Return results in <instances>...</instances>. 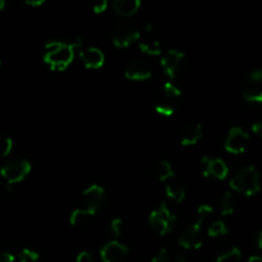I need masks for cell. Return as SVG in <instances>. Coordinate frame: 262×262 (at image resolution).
<instances>
[{"label":"cell","instance_id":"obj_28","mask_svg":"<svg viewBox=\"0 0 262 262\" xmlns=\"http://www.w3.org/2000/svg\"><path fill=\"white\" fill-rule=\"evenodd\" d=\"M110 229H112V233L115 237H119L123 232V220L120 217H114L110 222Z\"/></svg>","mask_w":262,"mask_h":262},{"label":"cell","instance_id":"obj_11","mask_svg":"<svg viewBox=\"0 0 262 262\" xmlns=\"http://www.w3.org/2000/svg\"><path fill=\"white\" fill-rule=\"evenodd\" d=\"M201 168L202 176L204 177H214V178L223 181L229 174V168L227 163L220 158H210V156H204L201 159Z\"/></svg>","mask_w":262,"mask_h":262},{"label":"cell","instance_id":"obj_23","mask_svg":"<svg viewBox=\"0 0 262 262\" xmlns=\"http://www.w3.org/2000/svg\"><path fill=\"white\" fill-rule=\"evenodd\" d=\"M229 229H228V225L225 224L223 220H215L211 225L207 229V234L212 238L216 237H223V235L228 234Z\"/></svg>","mask_w":262,"mask_h":262},{"label":"cell","instance_id":"obj_41","mask_svg":"<svg viewBox=\"0 0 262 262\" xmlns=\"http://www.w3.org/2000/svg\"><path fill=\"white\" fill-rule=\"evenodd\" d=\"M0 66H2V59H0Z\"/></svg>","mask_w":262,"mask_h":262},{"label":"cell","instance_id":"obj_27","mask_svg":"<svg viewBox=\"0 0 262 262\" xmlns=\"http://www.w3.org/2000/svg\"><path fill=\"white\" fill-rule=\"evenodd\" d=\"M212 211H214V209H212V206H210V205H207V204L200 205L199 209H197V220L196 222L204 224L205 220L207 219V216H209V215L212 214Z\"/></svg>","mask_w":262,"mask_h":262},{"label":"cell","instance_id":"obj_9","mask_svg":"<svg viewBox=\"0 0 262 262\" xmlns=\"http://www.w3.org/2000/svg\"><path fill=\"white\" fill-rule=\"evenodd\" d=\"M250 145V135L241 127L230 128L225 140V150L230 154H242Z\"/></svg>","mask_w":262,"mask_h":262},{"label":"cell","instance_id":"obj_3","mask_svg":"<svg viewBox=\"0 0 262 262\" xmlns=\"http://www.w3.org/2000/svg\"><path fill=\"white\" fill-rule=\"evenodd\" d=\"M230 188L235 192L246 194V196H253L261 189V177L260 173L255 166H245L235 173V176L229 182Z\"/></svg>","mask_w":262,"mask_h":262},{"label":"cell","instance_id":"obj_36","mask_svg":"<svg viewBox=\"0 0 262 262\" xmlns=\"http://www.w3.org/2000/svg\"><path fill=\"white\" fill-rule=\"evenodd\" d=\"M256 245H257L258 250H262V230L258 232L257 237H256Z\"/></svg>","mask_w":262,"mask_h":262},{"label":"cell","instance_id":"obj_2","mask_svg":"<svg viewBox=\"0 0 262 262\" xmlns=\"http://www.w3.org/2000/svg\"><path fill=\"white\" fill-rule=\"evenodd\" d=\"M182 99V91L173 82L168 81L163 84L160 91L154 100V107L159 114L164 117H171L178 109Z\"/></svg>","mask_w":262,"mask_h":262},{"label":"cell","instance_id":"obj_30","mask_svg":"<svg viewBox=\"0 0 262 262\" xmlns=\"http://www.w3.org/2000/svg\"><path fill=\"white\" fill-rule=\"evenodd\" d=\"M151 262H169L168 250H166V248H161V250L154 256Z\"/></svg>","mask_w":262,"mask_h":262},{"label":"cell","instance_id":"obj_6","mask_svg":"<svg viewBox=\"0 0 262 262\" xmlns=\"http://www.w3.org/2000/svg\"><path fill=\"white\" fill-rule=\"evenodd\" d=\"M31 169H32V165L30 161L19 159V160H13L4 164L0 168V176L5 179L9 186H12V184L22 182L31 173Z\"/></svg>","mask_w":262,"mask_h":262},{"label":"cell","instance_id":"obj_17","mask_svg":"<svg viewBox=\"0 0 262 262\" xmlns=\"http://www.w3.org/2000/svg\"><path fill=\"white\" fill-rule=\"evenodd\" d=\"M141 0H114L113 2V8L115 12L124 17L135 14L141 7Z\"/></svg>","mask_w":262,"mask_h":262},{"label":"cell","instance_id":"obj_15","mask_svg":"<svg viewBox=\"0 0 262 262\" xmlns=\"http://www.w3.org/2000/svg\"><path fill=\"white\" fill-rule=\"evenodd\" d=\"M79 59L83 63V66L89 69H99L105 63L104 53L100 49L94 48V46L79 51Z\"/></svg>","mask_w":262,"mask_h":262},{"label":"cell","instance_id":"obj_37","mask_svg":"<svg viewBox=\"0 0 262 262\" xmlns=\"http://www.w3.org/2000/svg\"><path fill=\"white\" fill-rule=\"evenodd\" d=\"M248 262H262L261 256H251Z\"/></svg>","mask_w":262,"mask_h":262},{"label":"cell","instance_id":"obj_5","mask_svg":"<svg viewBox=\"0 0 262 262\" xmlns=\"http://www.w3.org/2000/svg\"><path fill=\"white\" fill-rule=\"evenodd\" d=\"M242 96L248 104L262 106V68L251 72L242 83Z\"/></svg>","mask_w":262,"mask_h":262},{"label":"cell","instance_id":"obj_38","mask_svg":"<svg viewBox=\"0 0 262 262\" xmlns=\"http://www.w3.org/2000/svg\"><path fill=\"white\" fill-rule=\"evenodd\" d=\"M5 5H7V3H5L4 0H0V12H2V10H4Z\"/></svg>","mask_w":262,"mask_h":262},{"label":"cell","instance_id":"obj_25","mask_svg":"<svg viewBox=\"0 0 262 262\" xmlns=\"http://www.w3.org/2000/svg\"><path fill=\"white\" fill-rule=\"evenodd\" d=\"M38 258L40 255L31 248H23L18 255V262H37Z\"/></svg>","mask_w":262,"mask_h":262},{"label":"cell","instance_id":"obj_39","mask_svg":"<svg viewBox=\"0 0 262 262\" xmlns=\"http://www.w3.org/2000/svg\"><path fill=\"white\" fill-rule=\"evenodd\" d=\"M151 30H152V25H151V23H148V25L146 26V31H147V32H151Z\"/></svg>","mask_w":262,"mask_h":262},{"label":"cell","instance_id":"obj_29","mask_svg":"<svg viewBox=\"0 0 262 262\" xmlns=\"http://www.w3.org/2000/svg\"><path fill=\"white\" fill-rule=\"evenodd\" d=\"M61 41H63L66 45L71 46V48H73V49L81 48L82 43H83V40H82L81 36H71V37L66 38V40H61Z\"/></svg>","mask_w":262,"mask_h":262},{"label":"cell","instance_id":"obj_31","mask_svg":"<svg viewBox=\"0 0 262 262\" xmlns=\"http://www.w3.org/2000/svg\"><path fill=\"white\" fill-rule=\"evenodd\" d=\"M107 5H109V3L106 0H96L95 3H92V9H94V12L96 14H99V13H102L106 10Z\"/></svg>","mask_w":262,"mask_h":262},{"label":"cell","instance_id":"obj_8","mask_svg":"<svg viewBox=\"0 0 262 262\" xmlns=\"http://www.w3.org/2000/svg\"><path fill=\"white\" fill-rule=\"evenodd\" d=\"M201 228L202 224L199 222L187 224L178 235L179 246L186 248V250H199V248H201L202 243H204L201 238Z\"/></svg>","mask_w":262,"mask_h":262},{"label":"cell","instance_id":"obj_32","mask_svg":"<svg viewBox=\"0 0 262 262\" xmlns=\"http://www.w3.org/2000/svg\"><path fill=\"white\" fill-rule=\"evenodd\" d=\"M76 262H95V261L91 253L87 252V251H82V252H79L78 256H77Z\"/></svg>","mask_w":262,"mask_h":262},{"label":"cell","instance_id":"obj_26","mask_svg":"<svg viewBox=\"0 0 262 262\" xmlns=\"http://www.w3.org/2000/svg\"><path fill=\"white\" fill-rule=\"evenodd\" d=\"M13 150V141L7 136H0V158L8 156Z\"/></svg>","mask_w":262,"mask_h":262},{"label":"cell","instance_id":"obj_1","mask_svg":"<svg viewBox=\"0 0 262 262\" xmlns=\"http://www.w3.org/2000/svg\"><path fill=\"white\" fill-rule=\"evenodd\" d=\"M74 49L63 41H49L45 45L43 60L53 71H64L73 61Z\"/></svg>","mask_w":262,"mask_h":262},{"label":"cell","instance_id":"obj_35","mask_svg":"<svg viewBox=\"0 0 262 262\" xmlns=\"http://www.w3.org/2000/svg\"><path fill=\"white\" fill-rule=\"evenodd\" d=\"M26 4L31 5V7H40L45 3V0H26Z\"/></svg>","mask_w":262,"mask_h":262},{"label":"cell","instance_id":"obj_13","mask_svg":"<svg viewBox=\"0 0 262 262\" xmlns=\"http://www.w3.org/2000/svg\"><path fill=\"white\" fill-rule=\"evenodd\" d=\"M124 76L130 81H146L152 76V69L147 61L137 59L128 64L124 71Z\"/></svg>","mask_w":262,"mask_h":262},{"label":"cell","instance_id":"obj_21","mask_svg":"<svg viewBox=\"0 0 262 262\" xmlns=\"http://www.w3.org/2000/svg\"><path fill=\"white\" fill-rule=\"evenodd\" d=\"M165 193L166 197L173 202H176V204H181L184 197H186V191H184L183 187L176 183L168 184L165 188Z\"/></svg>","mask_w":262,"mask_h":262},{"label":"cell","instance_id":"obj_7","mask_svg":"<svg viewBox=\"0 0 262 262\" xmlns=\"http://www.w3.org/2000/svg\"><path fill=\"white\" fill-rule=\"evenodd\" d=\"M141 36L140 28L133 23L123 22L114 28L113 32V43L117 48H127L130 43L137 41Z\"/></svg>","mask_w":262,"mask_h":262},{"label":"cell","instance_id":"obj_10","mask_svg":"<svg viewBox=\"0 0 262 262\" xmlns=\"http://www.w3.org/2000/svg\"><path fill=\"white\" fill-rule=\"evenodd\" d=\"M102 262H127L129 248L118 241H110L100 251Z\"/></svg>","mask_w":262,"mask_h":262},{"label":"cell","instance_id":"obj_12","mask_svg":"<svg viewBox=\"0 0 262 262\" xmlns=\"http://www.w3.org/2000/svg\"><path fill=\"white\" fill-rule=\"evenodd\" d=\"M184 59V53L181 50H176V49H170L166 51L163 56H161L160 64L163 67L164 72L170 78H176L178 72L181 71L182 61Z\"/></svg>","mask_w":262,"mask_h":262},{"label":"cell","instance_id":"obj_18","mask_svg":"<svg viewBox=\"0 0 262 262\" xmlns=\"http://www.w3.org/2000/svg\"><path fill=\"white\" fill-rule=\"evenodd\" d=\"M152 173L158 181L165 182L174 176V168L169 161L161 160L152 166Z\"/></svg>","mask_w":262,"mask_h":262},{"label":"cell","instance_id":"obj_22","mask_svg":"<svg viewBox=\"0 0 262 262\" xmlns=\"http://www.w3.org/2000/svg\"><path fill=\"white\" fill-rule=\"evenodd\" d=\"M140 49L143 54L147 55H160L161 43L158 40H145L140 42Z\"/></svg>","mask_w":262,"mask_h":262},{"label":"cell","instance_id":"obj_40","mask_svg":"<svg viewBox=\"0 0 262 262\" xmlns=\"http://www.w3.org/2000/svg\"><path fill=\"white\" fill-rule=\"evenodd\" d=\"M176 262H186V258H184V257H178V258H177Z\"/></svg>","mask_w":262,"mask_h":262},{"label":"cell","instance_id":"obj_34","mask_svg":"<svg viewBox=\"0 0 262 262\" xmlns=\"http://www.w3.org/2000/svg\"><path fill=\"white\" fill-rule=\"evenodd\" d=\"M252 132L255 133L257 137L262 138V123H253L252 124Z\"/></svg>","mask_w":262,"mask_h":262},{"label":"cell","instance_id":"obj_4","mask_svg":"<svg viewBox=\"0 0 262 262\" xmlns=\"http://www.w3.org/2000/svg\"><path fill=\"white\" fill-rule=\"evenodd\" d=\"M177 216L169 205L165 201L161 202L160 206L150 212L148 215V224L152 228L155 233L159 235H166L169 232H171L174 224H176Z\"/></svg>","mask_w":262,"mask_h":262},{"label":"cell","instance_id":"obj_24","mask_svg":"<svg viewBox=\"0 0 262 262\" xmlns=\"http://www.w3.org/2000/svg\"><path fill=\"white\" fill-rule=\"evenodd\" d=\"M242 260V252L238 247H232L227 252L222 253L216 258V262H239Z\"/></svg>","mask_w":262,"mask_h":262},{"label":"cell","instance_id":"obj_20","mask_svg":"<svg viewBox=\"0 0 262 262\" xmlns=\"http://www.w3.org/2000/svg\"><path fill=\"white\" fill-rule=\"evenodd\" d=\"M219 209L222 215L228 216V215H232L235 210L234 205V199H233V194L230 192H224L222 194L219 200Z\"/></svg>","mask_w":262,"mask_h":262},{"label":"cell","instance_id":"obj_33","mask_svg":"<svg viewBox=\"0 0 262 262\" xmlns=\"http://www.w3.org/2000/svg\"><path fill=\"white\" fill-rule=\"evenodd\" d=\"M15 257L10 252L7 251H0V262H14Z\"/></svg>","mask_w":262,"mask_h":262},{"label":"cell","instance_id":"obj_19","mask_svg":"<svg viewBox=\"0 0 262 262\" xmlns=\"http://www.w3.org/2000/svg\"><path fill=\"white\" fill-rule=\"evenodd\" d=\"M95 214L94 211L89 209H76L69 216V223H71L73 227H78V225H83L84 223L89 222V219H91Z\"/></svg>","mask_w":262,"mask_h":262},{"label":"cell","instance_id":"obj_14","mask_svg":"<svg viewBox=\"0 0 262 262\" xmlns=\"http://www.w3.org/2000/svg\"><path fill=\"white\" fill-rule=\"evenodd\" d=\"M83 200L86 204V209L91 210L96 214L104 204L105 189L99 184H91L83 191Z\"/></svg>","mask_w":262,"mask_h":262},{"label":"cell","instance_id":"obj_16","mask_svg":"<svg viewBox=\"0 0 262 262\" xmlns=\"http://www.w3.org/2000/svg\"><path fill=\"white\" fill-rule=\"evenodd\" d=\"M204 136V128L201 123H191L183 129L181 136L182 146H193L199 142Z\"/></svg>","mask_w":262,"mask_h":262}]
</instances>
